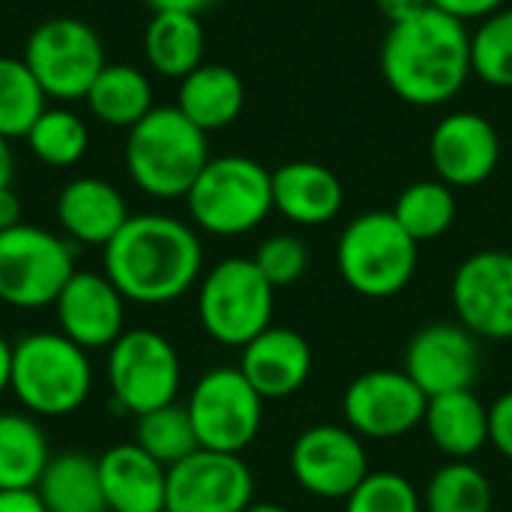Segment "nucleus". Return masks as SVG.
Instances as JSON below:
<instances>
[{
	"label": "nucleus",
	"instance_id": "f257e3e1",
	"mask_svg": "<svg viewBox=\"0 0 512 512\" xmlns=\"http://www.w3.org/2000/svg\"><path fill=\"white\" fill-rule=\"evenodd\" d=\"M198 234L162 213L129 216L102 249V273L129 303L165 306L180 300L201 276Z\"/></svg>",
	"mask_w": 512,
	"mask_h": 512
},
{
	"label": "nucleus",
	"instance_id": "f03ea898",
	"mask_svg": "<svg viewBox=\"0 0 512 512\" xmlns=\"http://www.w3.org/2000/svg\"><path fill=\"white\" fill-rule=\"evenodd\" d=\"M381 75L402 102L417 108L456 99L474 75L468 27L435 6L390 24L381 45Z\"/></svg>",
	"mask_w": 512,
	"mask_h": 512
},
{
	"label": "nucleus",
	"instance_id": "7ed1b4c3",
	"mask_svg": "<svg viewBox=\"0 0 512 512\" xmlns=\"http://www.w3.org/2000/svg\"><path fill=\"white\" fill-rule=\"evenodd\" d=\"M207 162V132H201L177 105L153 108L129 129V177L141 192L153 198H186Z\"/></svg>",
	"mask_w": 512,
	"mask_h": 512
},
{
	"label": "nucleus",
	"instance_id": "20e7f679",
	"mask_svg": "<svg viewBox=\"0 0 512 512\" xmlns=\"http://www.w3.org/2000/svg\"><path fill=\"white\" fill-rule=\"evenodd\" d=\"M9 390L27 414L66 417L93 390L90 357L63 333H27L12 345Z\"/></svg>",
	"mask_w": 512,
	"mask_h": 512
},
{
	"label": "nucleus",
	"instance_id": "39448f33",
	"mask_svg": "<svg viewBox=\"0 0 512 512\" xmlns=\"http://www.w3.org/2000/svg\"><path fill=\"white\" fill-rule=\"evenodd\" d=\"M420 264V243L396 222L390 210H372L351 219L336 243V267L345 285L369 300L402 294Z\"/></svg>",
	"mask_w": 512,
	"mask_h": 512
},
{
	"label": "nucleus",
	"instance_id": "423d86ee",
	"mask_svg": "<svg viewBox=\"0 0 512 512\" xmlns=\"http://www.w3.org/2000/svg\"><path fill=\"white\" fill-rule=\"evenodd\" d=\"M186 204L192 222L213 237L249 234L273 213V171L249 156H216L192 183Z\"/></svg>",
	"mask_w": 512,
	"mask_h": 512
},
{
	"label": "nucleus",
	"instance_id": "0eeeda50",
	"mask_svg": "<svg viewBox=\"0 0 512 512\" xmlns=\"http://www.w3.org/2000/svg\"><path fill=\"white\" fill-rule=\"evenodd\" d=\"M273 291L252 258H225L201 279L198 321L213 342L243 348L270 327Z\"/></svg>",
	"mask_w": 512,
	"mask_h": 512
},
{
	"label": "nucleus",
	"instance_id": "6e6552de",
	"mask_svg": "<svg viewBox=\"0 0 512 512\" xmlns=\"http://www.w3.org/2000/svg\"><path fill=\"white\" fill-rule=\"evenodd\" d=\"M75 273L72 246L36 225L0 231V303L12 309L54 306Z\"/></svg>",
	"mask_w": 512,
	"mask_h": 512
},
{
	"label": "nucleus",
	"instance_id": "1a4fd4ad",
	"mask_svg": "<svg viewBox=\"0 0 512 512\" xmlns=\"http://www.w3.org/2000/svg\"><path fill=\"white\" fill-rule=\"evenodd\" d=\"M108 387L120 411L141 417L165 408L180 393V354L156 330H129L108 348Z\"/></svg>",
	"mask_w": 512,
	"mask_h": 512
},
{
	"label": "nucleus",
	"instance_id": "9d476101",
	"mask_svg": "<svg viewBox=\"0 0 512 512\" xmlns=\"http://www.w3.org/2000/svg\"><path fill=\"white\" fill-rule=\"evenodd\" d=\"M189 420L198 447L240 456L261 432L264 399L234 366L210 369L189 393Z\"/></svg>",
	"mask_w": 512,
	"mask_h": 512
},
{
	"label": "nucleus",
	"instance_id": "9b49d317",
	"mask_svg": "<svg viewBox=\"0 0 512 512\" xmlns=\"http://www.w3.org/2000/svg\"><path fill=\"white\" fill-rule=\"evenodd\" d=\"M24 63L45 96L75 102L87 96L96 75L105 69V51L96 30L81 18H51L30 33Z\"/></svg>",
	"mask_w": 512,
	"mask_h": 512
},
{
	"label": "nucleus",
	"instance_id": "f8f14e48",
	"mask_svg": "<svg viewBox=\"0 0 512 512\" xmlns=\"http://www.w3.org/2000/svg\"><path fill=\"white\" fill-rule=\"evenodd\" d=\"M429 396L405 369H372L354 378L342 396L351 432L369 441H393L423 426Z\"/></svg>",
	"mask_w": 512,
	"mask_h": 512
},
{
	"label": "nucleus",
	"instance_id": "ddd939ff",
	"mask_svg": "<svg viewBox=\"0 0 512 512\" xmlns=\"http://www.w3.org/2000/svg\"><path fill=\"white\" fill-rule=\"evenodd\" d=\"M255 498V477L234 453L198 447L168 468L165 510L171 512H246Z\"/></svg>",
	"mask_w": 512,
	"mask_h": 512
},
{
	"label": "nucleus",
	"instance_id": "4468645a",
	"mask_svg": "<svg viewBox=\"0 0 512 512\" xmlns=\"http://www.w3.org/2000/svg\"><path fill=\"white\" fill-rule=\"evenodd\" d=\"M459 324L477 339H512V252L480 249L468 255L450 282Z\"/></svg>",
	"mask_w": 512,
	"mask_h": 512
},
{
	"label": "nucleus",
	"instance_id": "2eb2a0df",
	"mask_svg": "<svg viewBox=\"0 0 512 512\" xmlns=\"http://www.w3.org/2000/svg\"><path fill=\"white\" fill-rule=\"evenodd\" d=\"M291 474L321 501H345L372 471L363 438L348 426H312L291 447Z\"/></svg>",
	"mask_w": 512,
	"mask_h": 512
},
{
	"label": "nucleus",
	"instance_id": "dca6fc26",
	"mask_svg": "<svg viewBox=\"0 0 512 512\" xmlns=\"http://www.w3.org/2000/svg\"><path fill=\"white\" fill-rule=\"evenodd\" d=\"M429 162L453 189L486 183L501 165V135L489 117L477 111L447 114L429 138Z\"/></svg>",
	"mask_w": 512,
	"mask_h": 512
},
{
	"label": "nucleus",
	"instance_id": "f3484780",
	"mask_svg": "<svg viewBox=\"0 0 512 512\" xmlns=\"http://www.w3.org/2000/svg\"><path fill=\"white\" fill-rule=\"evenodd\" d=\"M480 339L462 324H429L417 330L405 351V372L432 399L471 390L480 375Z\"/></svg>",
	"mask_w": 512,
	"mask_h": 512
},
{
	"label": "nucleus",
	"instance_id": "a211bd4d",
	"mask_svg": "<svg viewBox=\"0 0 512 512\" xmlns=\"http://www.w3.org/2000/svg\"><path fill=\"white\" fill-rule=\"evenodd\" d=\"M123 294L111 285L105 273L75 270L54 300L57 327L66 339L84 351L111 348L123 330Z\"/></svg>",
	"mask_w": 512,
	"mask_h": 512
},
{
	"label": "nucleus",
	"instance_id": "6ab92c4d",
	"mask_svg": "<svg viewBox=\"0 0 512 512\" xmlns=\"http://www.w3.org/2000/svg\"><path fill=\"white\" fill-rule=\"evenodd\" d=\"M261 399H288L312 375V345L291 327H267L249 345L237 366Z\"/></svg>",
	"mask_w": 512,
	"mask_h": 512
},
{
	"label": "nucleus",
	"instance_id": "aec40b11",
	"mask_svg": "<svg viewBox=\"0 0 512 512\" xmlns=\"http://www.w3.org/2000/svg\"><path fill=\"white\" fill-rule=\"evenodd\" d=\"M345 186L321 162L297 159L273 171V210L294 225H327L342 213Z\"/></svg>",
	"mask_w": 512,
	"mask_h": 512
},
{
	"label": "nucleus",
	"instance_id": "412c9836",
	"mask_svg": "<svg viewBox=\"0 0 512 512\" xmlns=\"http://www.w3.org/2000/svg\"><path fill=\"white\" fill-rule=\"evenodd\" d=\"M126 198L99 177H78L57 195V222L63 234L84 246H108L126 225Z\"/></svg>",
	"mask_w": 512,
	"mask_h": 512
},
{
	"label": "nucleus",
	"instance_id": "4be33fe9",
	"mask_svg": "<svg viewBox=\"0 0 512 512\" xmlns=\"http://www.w3.org/2000/svg\"><path fill=\"white\" fill-rule=\"evenodd\" d=\"M99 480L105 510L111 512H162L168 468L150 459L135 441L111 447L99 459Z\"/></svg>",
	"mask_w": 512,
	"mask_h": 512
},
{
	"label": "nucleus",
	"instance_id": "5701e85b",
	"mask_svg": "<svg viewBox=\"0 0 512 512\" xmlns=\"http://www.w3.org/2000/svg\"><path fill=\"white\" fill-rule=\"evenodd\" d=\"M423 426L435 450L450 462H468L489 444V408L474 390L432 396Z\"/></svg>",
	"mask_w": 512,
	"mask_h": 512
},
{
	"label": "nucleus",
	"instance_id": "b1692460",
	"mask_svg": "<svg viewBox=\"0 0 512 512\" xmlns=\"http://www.w3.org/2000/svg\"><path fill=\"white\" fill-rule=\"evenodd\" d=\"M246 105L243 78L222 63H201L186 78H180L177 108L201 129H225L231 126Z\"/></svg>",
	"mask_w": 512,
	"mask_h": 512
},
{
	"label": "nucleus",
	"instance_id": "393cba45",
	"mask_svg": "<svg viewBox=\"0 0 512 512\" xmlns=\"http://www.w3.org/2000/svg\"><path fill=\"white\" fill-rule=\"evenodd\" d=\"M147 63L165 78H186L204 63V27L198 15L153 12L144 33Z\"/></svg>",
	"mask_w": 512,
	"mask_h": 512
},
{
	"label": "nucleus",
	"instance_id": "a878e982",
	"mask_svg": "<svg viewBox=\"0 0 512 512\" xmlns=\"http://www.w3.org/2000/svg\"><path fill=\"white\" fill-rule=\"evenodd\" d=\"M36 495L48 512H105L99 459L84 453L51 456L45 474L36 483Z\"/></svg>",
	"mask_w": 512,
	"mask_h": 512
},
{
	"label": "nucleus",
	"instance_id": "bb28decb",
	"mask_svg": "<svg viewBox=\"0 0 512 512\" xmlns=\"http://www.w3.org/2000/svg\"><path fill=\"white\" fill-rule=\"evenodd\" d=\"M84 99L93 117L105 126L132 129L141 117L153 111V87L147 75L129 63H105Z\"/></svg>",
	"mask_w": 512,
	"mask_h": 512
},
{
	"label": "nucleus",
	"instance_id": "cd10ccee",
	"mask_svg": "<svg viewBox=\"0 0 512 512\" xmlns=\"http://www.w3.org/2000/svg\"><path fill=\"white\" fill-rule=\"evenodd\" d=\"M48 462L51 450L42 426L27 414H0V492L36 489Z\"/></svg>",
	"mask_w": 512,
	"mask_h": 512
},
{
	"label": "nucleus",
	"instance_id": "c85d7f7f",
	"mask_svg": "<svg viewBox=\"0 0 512 512\" xmlns=\"http://www.w3.org/2000/svg\"><path fill=\"white\" fill-rule=\"evenodd\" d=\"M390 213L408 231L411 240L426 243V240L444 237L453 228L459 204H456L453 186L435 177V180H417L405 186Z\"/></svg>",
	"mask_w": 512,
	"mask_h": 512
},
{
	"label": "nucleus",
	"instance_id": "c756f323",
	"mask_svg": "<svg viewBox=\"0 0 512 512\" xmlns=\"http://www.w3.org/2000/svg\"><path fill=\"white\" fill-rule=\"evenodd\" d=\"M492 480L471 462L441 465L423 495L426 512H492Z\"/></svg>",
	"mask_w": 512,
	"mask_h": 512
},
{
	"label": "nucleus",
	"instance_id": "7c9ffc66",
	"mask_svg": "<svg viewBox=\"0 0 512 512\" xmlns=\"http://www.w3.org/2000/svg\"><path fill=\"white\" fill-rule=\"evenodd\" d=\"M45 90L18 57H0V135L24 138L45 111Z\"/></svg>",
	"mask_w": 512,
	"mask_h": 512
},
{
	"label": "nucleus",
	"instance_id": "2f4dec72",
	"mask_svg": "<svg viewBox=\"0 0 512 512\" xmlns=\"http://www.w3.org/2000/svg\"><path fill=\"white\" fill-rule=\"evenodd\" d=\"M135 444L165 468L183 462L186 456H192L198 450V438H195L189 411L177 402L156 408L150 414H141L138 426H135Z\"/></svg>",
	"mask_w": 512,
	"mask_h": 512
},
{
	"label": "nucleus",
	"instance_id": "473e14b6",
	"mask_svg": "<svg viewBox=\"0 0 512 512\" xmlns=\"http://www.w3.org/2000/svg\"><path fill=\"white\" fill-rule=\"evenodd\" d=\"M24 138L33 156L51 168H69L81 162L90 144L87 123L66 108H45Z\"/></svg>",
	"mask_w": 512,
	"mask_h": 512
},
{
	"label": "nucleus",
	"instance_id": "72a5a7b5",
	"mask_svg": "<svg viewBox=\"0 0 512 512\" xmlns=\"http://www.w3.org/2000/svg\"><path fill=\"white\" fill-rule=\"evenodd\" d=\"M471 72L489 87H512V6L483 18L471 33Z\"/></svg>",
	"mask_w": 512,
	"mask_h": 512
},
{
	"label": "nucleus",
	"instance_id": "f704fd0d",
	"mask_svg": "<svg viewBox=\"0 0 512 512\" xmlns=\"http://www.w3.org/2000/svg\"><path fill=\"white\" fill-rule=\"evenodd\" d=\"M345 512H423L414 483L393 471H372L348 498Z\"/></svg>",
	"mask_w": 512,
	"mask_h": 512
},
{
	"label": "nucleus",
	"instance_id": "c9c22d12",
	"mask_svg": "<svg viewBox=\"0 0 512 512\" xmlns=\"http://www.w3.org/2000/svg\"><path fill=\"white\" fill-rule=\"evenodd\" d=\"M252 261L258 264V270L264 273V279L273 288H285V285H294L306 276L309 249L294 234H273L258 246Z\"/></svg>",
	"mask_w": 512,
	"mask_h": 512
},
{
	"label": "nucleus",
	"instance_id": "e433bc0d",
	"mask_svg": "<svg viewBox=\"0 0 512 512\" xmlns=\"http://www.w3.org/2000/svg\"><path fill=\"white\" fill-rule=\"evenodd\" d=\"M489 444L512 462V390L501 393L489 408Z\"/></svg>",
	"mask_w": 512,
	"mask_h": 512
},
{
	"label": "nucleus",
	"instance_id": "4c0bfd02",
	"mask_svg": "<svg viewBox=\"0 0 512 512\" xmlns=\"http://www.w3.org/2000/svg\"><path fill=\"white\" fill-rule=\"evenodd\" d=\"M435 9H441L444 15L468 24V21H483L489 15H495L498 9L507 6V0H429Z\"/></svg>",
	"mask_w": 512,
	"mask_h": 512
},
{
	"label": "nucleus",
	"instance_id": "58836bf2",
	"mask_svg": "<svg viewBox=\"0 0 512 512\" xmlns=\"http://www.w3.org/2000/svg\"><path fill=\"white\" fill-rule=\"evenodd\" d=\"M381 15L390 21V24H399V21H408L420 12H426L432 3L429 0H375Z\"/></svg>",
	"mask_w": 512,
	"mask_h": 512
},
{
	"label": "nucleus",
	"instance_id": "ea45409f",
	"mask_svg": "<svg viewBox=\"0 0 512 512\" xmlns=\"http://www.w3.org/2000/svg\"><path fill=\"white\" fill-rule=\"evenodd\" d=\"M0 512H48L36 489H15L0 492Z\"/></svg>",
	"mask_w": 512,
	"mask_h": 512
},
{
	"label": "nucleus",
	"instance_id": "a19ab883",
	"mask_svg": "<svg viewBox=\"0 0 512 512\" xmlns=\"http://www.w3.org/2000/svg\"><path fill=\"white\" fill-rule=\"evenodd\" d=\"M21 225V201L12 192V186L0 189V231Z\"/></svg>",
	"mask_w": 512,
	"mask_h": 512
},
{
	"label": "nucleus",
	"instance_id": "79ce46f5",
	"mask_svg": "<svg viewBox=\"0 0 512 512\" xmlns=\"http://www.w3.org/2000/svg\"><path fill=\"white\" fill-rule=\"evenodd\" d=\"M216 0H147V6L153 12H186V15H198L204 9H210Z\"/></svg>",
	"mask_w": 512,
	"mask_h": 512
},
{
	"label": "nucleus",
	"instance_id": "37998d69",
	"mask_svg": "<svg viewBox=\"0 0 512 512\" xmlns=\"http://www.w3.org/2000/svg\"><path fill=\"white\" fill-rule=\"evenodd\" d=\"M12 381V345L0 336V396L9 390Z\"/></svg>",
	"mask_w": 512,
	"mask_h": 512
},
{
	"label": "nucleus",
	"instance_id": "c03bdc74",
	"mask_svg": "<svg viewBox=\"0 0 512 512\" xmlns=\"http://www.w3.org/2000/svg\"><path fill=\"white\" fill-rule=\"evenodd\" d=\"M12 186V150L9 141L0 135V189Z\"/></svg>",
	"mask_w": 512,
	"mask_h": 512
},
{
	"label": "nucleus",
	"instance_id": "a18cd8bd",
	"mask_svg": "<svg viewBox=\"0 0 512 512\" xmlns=\"http://www.w3.org/2000/svg\"><path fill=\"white\" fill-rule=\"evenodd\" d=\"M246 512H291V510H285V507H279V504H252Z\"/></svg>",
	"mask_w": 512,
	"mask_h": 512
},
{
	"label": "nucleus",
	"instance_id": "49530a36",
	"mask_svg": "<svg viewBox=\"0 0 512 512\" xmlns=\"http://www.w3.org/2000/svg\"><path fill=\"white\" fill-rule=\"evenodd\" d=\"M162 512H171V510H162Z\"/></svg>",
	"mask_w": 512,
	"mask_h": 512
}]
</instances>
